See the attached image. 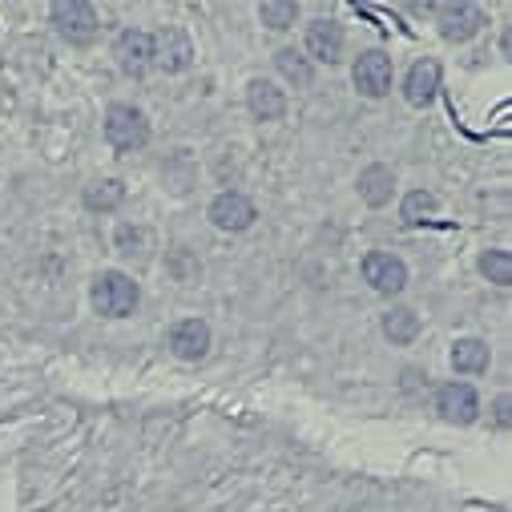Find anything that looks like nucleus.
I'll use <instances>...</instances> for the list:
<instances>
[{
  "mask_svg": "<svg viewBox=\"0 0 512 512\" xmlns=\"http://www.w3.org/2000/svg\"><path fill=\"white\" fill-rule=\"evenodd\" d=\"M89 303L105 319H130L142 303V287L125 271H97L89 283Z\"/></svg>",
  "mask_w": 512,
  "mask_h": 512,
  "instance_id": "obj_1",
  "label": "nucleus"
},
{
  "mask_svg": "<svg viewBox=\"0 0 512 512\" xmlns=\"http://www.w3.org/2000/svg\"><path fill=\"white\" fill-rule=\"evenodd\" d=\"M101 130L113 154H138L150 146V117L138 105H109Z\"/></svg>",
  "mask_w": 512,
  "mask_h": 512,
  "instance_id": "obj_2",
  "label": "nucleus"
},
{
  "mask_svg": "<svg viewBox=\"0 0 512 512\" xmlns=\"http://www.w3.org/2000/svg\"><path fill=\"white\" fill-rule=\"evenodd\" d=\"M359 271H363V283L375 295H388L392 299V295H404L408 291V263L400 259V254H392V250H367Z\"/></svg>",
  "mask_w": 512,
  "mask_h": 512,
  "instance_id": "obj_3",
  "label": "nucleus"
},
{
  "mask_svg": "<svg viewBox=\"0 0 512 512\" xmlns=\"http://www.w3.org/2000/svg\"><path fill=\"white\" fill-rule=\"evenodd\" d=\"M392 81H396V69H392V57L383 49H363L355 61H351V85L359 97L375 101V97H388L392 93Z\"/></svg>",
  "mask_w": 512,
  "mask_h": 512,
  "instance_id": "obj_4",
  "label": "nucleus"
},
{
  "mask_svg": "<svg viewBox=\"0 0 512 512\" xmlns=\"http://www.w3.org/2000/svg\"><path fill=\"white\" fill-rule=\"evenodd\" d=\"M49 17H53L57 37H61V41H69V45H77V49L93 45V41H97V33H101L97 9H93V5H81V0H57Z\"/></svg>",
  "mask_w": 512,
  "mask_h": 512,
  "instance_id": "obj_5",
  "label": "nucleus"
},
{
  "mask_svg": "<svg viewBox=\"0 0 512 512\" xmlns=\"http://www.w3.org/2000/svg\"><path fill=\"white\" fill-rule=\"evenodd\" d=\"M343 49H347V33L335 17H315L303 33V57L315 65H339L343 61Z\"/></svg>",
  "mask_w": 512,
  "mask_h": 512,
  "instance_id": "obj_6",
  "label": "nucleus"
},
{
  "mask_svg": "<svg viewBox=\"0 0 512 512\" xmlns=\"http://www.w3.org/2000/svg\"><path fill=\"white\" fill-rule=\"evenodd\" d=\"M206 218H210V226L222 230V234H242V230L254 226V218H259V206H254L242 190H222V194H214V202L206 206Z\"/></svg>",
  "mask_w": 512,
  "mask_h": 512,
  "instance_id": "obj_7",
  "label": "nucleus"
},
{
  "mask_svg": "<svg viewBox=\"0 0 512 512\" xmlns=\"http://www.w3.org/2000/svg\"><path fill=\"white\" fill-rule=\"evenodd\" d=\"M113 61L125 77H146L154 69V37L146 29H125L113 41Z\"/></svg>",
  "mask_w": 512,
  "mask_h": 512,
  "instance_id": "obj_8",
  "label": "nucleus"
},
{
  "mask_svg": "<svg viewBox=\"0 0 512 512\" xmlns=\"http://www.w3.org/2000/svg\"><path fill=\"white\" fill-rule=\"evenodd\" d=\"M150 37H154V69H162V73H186L194 65V41H190L186 29L162 25Z\"/></svg>",
  "mask_w": 512,
  "mask_h": 512,
  "instance_id": "obj_9",
  "label": "nucleus"
},
{
  "mask_svg": "<svg viewBox=\"0 0 512 512\" xmlns=\"http://www.w3.org/2000/svg\"><path fill=\"white\" fill-rule=\"evenodd\" d=\"M436 412H440L444 424L468 428V424H476V416H480V396H476L472 383H456V379H452V383H440Z\"/></svg>",
  "mask_w": 512,
  "mask_h": 512,
  "instance_id": "obj_10",
  "label": "nucleus"
},
{
  "mask_svg": "<svg viewBox=\"0 0 512 512\" xmlns=\"http://www.w3.org/2000/svg\"><path fill=\"white\" fill-rule=\"evenodd\" d=\"M166 347H170V355L182 359V363L206 359V355H210V323L198 319V315L178 319V323L170 327V335H166Z\"/></svg>",
  "mask_w": 512,
  "mask_h": 512,
  "instance_id": "obj_11",
  "label": "nucleus"
},
{
  "mask_svg": "<svg viewBox=\"0 0 512 512\" xmlns=\"http://www.w3.org/2000/svg\"><path fill=\"white\" fill-rule=\"evenodd\" d=\"M436 25H440V37L448 45H464L484 29V13L476 5H468V0H456V5L436 9Z\"/></svg>",
  "mask_w": 512,
  "mask_h": 512,
  "instance_id": "obj_12",
  "label": "nucleus"
},
{
  "mask_svg": "<svg viewBox=\"0 0 512 512\" xmlns=\"http://www.w3.org/2000/svg\"><path fill=\"white\" fill-rule=\"evenodd\" d=\"M246 109L254 121H279L287 113V89L271 77H250L246 81Z\"/></svg>",
  "mask_w": 512,
  "mask_h": 512,
  "instance_id": "obj_13",
  "label": "nucleus"
},
{
  "mask_svg": "<svg viewBox=\"0 0 512 512\" xmlns=\"http://www.w3.org/2000/svg\"><path fill=\"white\" fill-rule=\"evenodd\" d=\"M355 190H359V198H363L371 210L388 206V202H392V194H396V170H392V166H383V162H371V166H363V170H359Z\"/></svg>",
  "mask_w": 512,
  "mask_h": 512,
  "instance_id": "obj_14",
  "label": "nucleus"
},
{
  "mask_svg": "<svg viewBox=\"0 0 512 512\" xmlns=\"http://www.w3.org/2000/svg\"><path fill=\"white\" fill-rule=\"evenodd\" d=\"M440 93V65L436 61H416L404 77V101L412 109H428Z\"/></svg>",
  "mask_w": 512,
  "mask_h": 512,
  "instance_id": "obj_15",
  "label": "nucleus"
},
{
  "mask_svg": "<svg viewBox=\"0 0 512 512\" xmlns=\"http://www.w3.org/2000/svg\"><path fill=\"white\" fill-rule=\"evenodd\" d=\"M113 250L121 254L125 263H146L150 250H154V234L138 222H117L113 226Z\"/></svg>",
  "mask_w": 512,
  "mask_h": 512,
  "instance_id": "obj_16",
  "label": "nucleus"
},
{
  "mask_svg": "<svg viewBox=\"0 0 512 512\" xmlns=\"http://www.w3.org/2000/svg\"><path fill=\"white\" fill-rule=\"evenodd\" d=\"M448 359H452V367H456L460 375H480V371H488V363H492V347H488L484 339H476V335H464V339L452 343Z\"/></svg>",
  "mask_w": 512,
  "mask_h": 512,
  "instance_id": "obj_17",
  "label": "nucleus"
},
{
  "mask_svg": "<svg viewBox=\"0 0 512 512\" xmlns=\"http://www.w3.org/2000/svg\"><path fill=\"white\" fill-rule=\"evenodd\" d=\"M81 202H85V210H93V214H113V210L125 202V182H121V178H93V182H85Z\"/></svg>",
  "mask_w": 512,
  "mask_h": 512,
  "instance_id": "obj_18",
  "label": "nucleus"
},
{
  "mask_svg": "<svg viewBox=\"0 0 512 512\" xmlns=\"http://www.w3.org/2000/svg\"><path fill=\"white\" fill-rule=\"evenodd\" d=\"M275 69H279V77L287 81V85H295V89H311L315 85V65L303 57V49H295V45H283L279 53H275Z\"/></svg>",
  "mask_w": 512,
  "mask_h": 512,
  "instance_id": "obj_19",
  "label": "nucleus"
},
{
  "mask_svg": "<svg viewBox=\"0 0 512 512\" xmlns=\"http://www.w3.org/2000/svg\"><path fill=\"white\" fill-rule=\"evenodd\" d=\"M379 331H383V339H392V343H412L424 331V319L412 307H388L383 319H379Z\"/></svg>",
  "mask_w": 512,
  "mask_h": 512,
  "instance_id": "obj_20",
  "label": "nucleus"
},
{
  "mask_svg": "<svg viewBox=\"0 0 512 512\" xmlns=\"http://www.w3.org/2000/svg\"><path fill=\"white\" fill-rule=\"evenodd\" d=\"M194 178H198V166H194V158H190L186 150H178V154L166 158L162 182H166L170 194H190V190H194Z\"/></svg>",
  "mask_w": 512,
  "mask_h": 512,
  "instance_id": "obj_21",
  "label": "nucleus"
},
{
  "mask_svg": "<svg viewBox=\"0 0 512 512\" xmlns=\"http://www.w3.org/2000/svg\"><path fill=\"white\" fill-rule=\"evenodd\" d=\"M436 210H440V202H436L432 190H408L404 202H400V222H404V226H416V222L432 218Z\"/></svg>",
  "mask_w": 512,
  "mask_h": 512,
  "instance_id": "obj_22",
  "label": "nucleus"
},
{
  "mask_svg": "<svg viewBox=\"0 0 512 512\" xmlns=\"http://www.w3.org/2000/svg\"><path fill=\"white\" fill-rule=\"evenodd\" d=\"M480 275H484L488 283H496V287H508V283H512V254H508L504 246L484 250V254H480Z\"/></svg>",
  "mask_w": 512,
  "mask_h": 512,
  "instance_id": "obj_23",
  "label": "nucleus"
},
{
  "mask_svg": "<svg viewBox=\"0 0 512 512\" xmlns=\"http://www.w3.org/2000/svg\"><path fill=\"white\" fill-rule=\"evenodd\" d=\"M259 21L267 25V29H291L295 21H299V5L295 0H263L259 5Z\"/></svg>",
  "mask_w": 512,
  "mask_h": 512,
  "instance_id": "obj_24",
  "label": "nucleus"
},
{
  "mask_svg": "<svg viewBox=\"0 0 512 512\" xmlns=\"http://www.w3.org/2000/svg\"><path fill=\"white\" fill-rule=\"evenodd\" d=\"M166 271H170L178 283H198L202 263H198V254H194L190 246H174V250L166 254Z\"/></svg>",
  "mask_w": 512,
  "mask_h": 512,
  "instance_id": "obj_25",
  "label": "nucleus"
},
{
  "mask_svg": "<svg viewBox=\"0 0 512 512\" xmlns=\"http://www.w3.org/2000/svg\"><path fill=\"white\" fill-rule=\"evenodd\" d=\"M420 383L428 388V375H424V371H416V367H408V371H404V392H408V396H416V392H420Z\"/></svg>",
  "mask_w": 512,
  "mask_h": 512,
  "instance_id": "obj_26",
  "label": "nucleus"
},
{
  "mask_svg": "<svg viewBox=\"0 0 512 512\" xmlns=\"http://www.w3.org/2000/svg\"><path fill=\"white\" fill-rule=\"evenodd\" d=\"M492 412H496V424H500V428H508V396H500Z\"/></svg>",
  "mask_w": 512,
  "mask_h": 512,
  "instance_id": "obj_27",
  "label": "nucleus"
}]
</instances>
